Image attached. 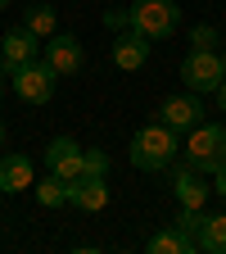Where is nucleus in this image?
<instances>
[{
    "mask_svg": "<svg viewBox=\"0 0 226 254\" xmlns=\"http://www.w3.org/2000/svg\"><path fill=\"white\" fill-rule=\"evenodd\" d=\"M177 154H181V132H172L168 123H145L132 136V168H140V173L168 168Z\"/></svg>",
    "mask_w": 226,
    "mask_h": 254,
    "instance_id": "nucleus-1",
    "label": "nucleus"
},
{
    "mask_svg": "<svg viewBox=\"0 0 226 254\" xmlns=\"http://www.w3.org/2000/svg\"><path fill=\"white\" fill-rule=\"evenodd\" d=\"M127 23H132V32H140L145 41H163L181 23V5L177 0H136V5H127Z\"/></svg>",
    "mask_w": 226,
    "mask_h": 254,
    "instance_id": "nucleus-2",
    "label": "nucleus"
},
{
    "mask_svg": "<svg viewBox=\"0 0 226 254\" xmlns=\"http://www.w3.org/2000/svg\"><path fill=\"white\" fill-rule=\"evenodd\" d=\"M185 164L199 168V173H217L222 159H226V127L222 123H195L190 127V141L181 145Z\"/></svg>",
    "mask_w": 226,
    "mask_h": 254,
    "instance_id": "nucleus-3",
    "label": "nucleus"
},
{
    "mask_svg": "<svg viewBox=\"0 0 226 254\" xmlns=\"http://www.w3.org/2000/svg\"><path fill=\"white\" fill-rule=\"evenodd\" d=\"M54 82H59V73L45 59H27V64H18V68H9V86L23 95L27 105H45L54 95Z\"/></svg>",
    "mask_w": 226,
    "mask_h": 254,
    "instance_id": "nucleus-4",
    "label": "nucleus"
},
{
    "mask_svg": "<svg viewBox=\"0 0 226 254\" xmlns=\"http://www.w3.org/2000/svg\"><path fill=\"white\" fill-rule=\"evenodd\" d=\"M226 73H222V55L217 50H190L185 55V64H181V82H185V91H217V82H222Z\"/></svg>",
    "mask_w": 226,
    "mask_h": 254,
    "instance_id": "nucleus-5",
    "label": "nucleus"
},
{
    "mask_svg": "<svg viewBox=\"0 0 226 254\" xmlns=\"http://www.w3.org/2000/svg\"><path fill=\"white\" fill-rule=\"evenodd\" d=\"M41 46H45L41 59L50 64L59 77H73V73L82 68V59H86V50H82V41L73 37V32H54V37H45Z\"/></svg>",
    "mask_w": 226,
    "mask_h": 254,
    "instance_id": "nucleus-6",
    "label": "nucleus"
},
{
    "mask_svg": "<svg viewBox=\"0 0 226 254\" xmlns=\"http://www.w3.org/2000/svg\"><path fill=\"white\" fill-rule=\"evenodd\" d=\"M158 123H168L172 132H190L195 123H204V100H199V91L168 95V100L158 105Z\"/></svg>",
    "mask_w": 226,
    "mask_h": 254,
    "instance_id": "nucleus-7",
    "label": "nucleus"
},
{
    "mask_svg": "<svg viewBox=\"0 0 226 254\" xmlns=\"http://www.w3.org/2000/svg\"><path fill=\"white\" fill-rule=\"evenodd\" d=\"M68 204L73 209H86V213H100L109 204V177H95V173H82L68 182Z\"/></svg>",
    "mask_w": 226,
    "mask_h": 254,
    "instance_id": "nucleus-8",
    "label": "nucleus"
},
{
    "mask_svg": "<svg viewBox=\"0 0 226 254\" xmlns=\"http://www.w3.org/2000/svg\"><path fill=\"white\" fill-rule=\"evenodd\" d=\"M45 173L73 182V177L82 173V145H77L73 136H54V141L45 145Z\"/></svg>",
    "mask_w": 226,
    "mask_h": 254,
    "instance_id": "nucleus-9",
    "label": "nucleus"
},
{
    "mask_svg": "<svg viewBox=\"0 0 226 254\" xmlns=\"http://www.w3.org/2000/svg\"><path fill=\"white\" fill-rule=\"evenodd\" d=\"M172 190H177V204H181V209H204L208 195H213V186H204V173H199V168H190V164L177 168Z\"/></svg>",
    "mask_w": 226,
    "mask_h": 254,
    "instance_id": "nucleus-10",
    "label": "nucleus"
},
{
    "mask_svg": "<svg viewBox=\"0 0 226 254\" xmlns=\"http://www.w3.org/2000/svg\"><path fill=\"white\" fill-rule=\"evenodd\" d=\"M37 46H41L37 32H27V27H9L5 37H0V59H5V68H18V64L37 59Z\"/></svg>",
    "mask_w": 226,
    "mask_h": 254,
    "instance_id": "nucleus-11",
    "label": "nucleus"
},
{
    "mask_svg": "<svg viewBox=\"0 0 226 254\" xmlns=\"http://www.w3.org/2000/svg\"><path fill=\"white\" fill-rule=\"evenodd\" d=\"M145 59H149V41L140 37V32H118V41H113V64L122 73H136V68H145Z\"/></svg>",
    "mask_w": 226,
    "mask_h": 254,
    "instance_id": "nucleus-12",
    "label": "nucleus"
},
{
    "mask_svg": "<svg viewBox=\"0 0 226 254\" xmlns=\"http://www.w3.org/2000/svg\"><path fill=\"white\" fill-rule=\"evenodd\" d=\"M32 182H37V173H32L27 154H0V190H5V195H18Z\"/></svg>",
    "mask_w": 226,
    "mask_h": 254,
    "instance_id": "nucleus-13",
    "label": "nucleus"
},
{
    "mask_svg": "<svg viewBox=\"0 0 226 254\" xmlns=\"http://www.w3.org/2000/svg\"><path fill=\"white\" fill-rule=\"evenodd\" d=\"M145 250H149V254H195L199 245H195V236L181 232V227H163V232H154V236L145 241Z\"/></svg>",
    "mask_w": 226,
    "mask_h": 254,
    "instance_id": "nucleus-14",
    "label": "nucleus"
},
{
    "mask_svg": "<svg viewBox=\"0 0 226 254\" xmlns=\"http://www.w3.org/2000/svg\"><path fill=\"white\" fill-rule=\"evenodd\" d=\"M195 245L204 254H226V213H204L199 232H195Z\"/></svg>",
    "mask_w": 226,
    "mask_h": 254,
    "instance_id": "nucleus-15",
    "label": "nucleus"
},
{
    "mask_svg": "<svg viewBox=\"0 0 226 254\" xmlns=\"http://www.w3.org/2000/svg\"><path fill=\"white\" fill-rule=\"evenodd\" d=\"M23 27L37 32L41 41L54 37V32H59V14H54V5H27V9H23Z\"/></svg>",
    "mask_w": 226,
    "mask_h": 254,
    "instance_id": "nucleus-16",
    "label": "nucleus"
},
{
    "mask_svg": "<svg viewBox=\"0 0 226 254\" xmlns=\"http://www.w3.org/2000/svg\"><path fill=\"white\" fill-rule=\"evenodd\" d=\"M32 186H37V204H45V209H63V204H68V182H63V177L45 173L41 182H32Z\"/></svg>",
    "mask_w": 226,
    "mask_h": 254,
    "instance_id": "nucleus-17",
    "label": "nucleus"
},
{
    "mask_svg": "<svg viewBox=\"0 0 226 254\" xmlns=\"http://www.w3.org/2000/svg\"><path fill=\"white\" fill-rule=\"evenodd\" d=\"M82 173L109 177V150H82ZM82 173H77V177H82Z\"/></svg>",
    "mask_w": 226,
    "mask_h": 254,
    "instance_id": "nucleus-18",
    "label": "nucleus"
},
{
    "mask_svg": "<svg viewBox=\"0 0 226 254\" xmlns=\"http://www.w3.org/2000/svg\"><path fill=\"white\" fill-rule=\"evenodd\" d=\"M190 50H217V27H208V23L190 27Z\"/></svg>",
    "mask_w": 226,
    "mask_h": 254,
    "instance_id": "nucleus-19",
    "label": "nucleus"
},
{
    "mask_svg": "<svg viewBox=\"0 0 226 254\" xmlns=\"http://www.w3.org/2000/svg\"><path fill=\"white\" fill-rule=\"evenodd\" d=\"M199 222H204V209H181L172 227H181V232H190V236H195V232H199Z\"/></svg>",
    "mask_w": 226,
    "mask_h": 254,
    "instance_id": "nucleus-20",
    "label": "nucleus"
},
{
    "mask_svg": "<svg viewBox=\"0 0 226 254\" xmlns=\"http://www.w3.org/2000/svg\"><path fill=\"white\" fill-rule=\"evenodd\" d=\"M104 27L109 32H127L132 23H127V9H104Z\"/></svg>",
    "mask_w": 226,
    "mask_h": 254,
    "instance_id": "nucleus-21",
    "label": "nucleus"
},
{
    "mask_svg": "<svg viewBox=\"0 0 226 254\" xmlns=\"http://www.w3.org/2000/svg\"><path fill=\"white\" fill-rule=\"evenodd\" d=\"M213 177H217V182H213V190H217V195H222V200H226V159H222V168H217V173H213Z\"/></svg>",
    "mask_w": 226,
    "mask_h": 254,
    "instance_id": "nucleus-22",
    "label": "nucleus"
},
{
    "mask_svg": "<svg viewBox=\"0 0 226 254\" xmlns=\"http://www.w3.org/2000/svg\"><path fill=\"white\" fill-rule=\"evenodd\" d=\"M217 109H222V114H226V77H222V82H217Z\"/></svg>",
    "mask_w": 226,
    "mask_h": 254,
    "instance_id": "nucleus-23",
    "label": "nucleus"
},
{
    "mask_svg": "<svg viewBox=\"0 0 226 254\" xmlns=\"http://www.w3.org/2000/svg\"><path fill=\"white\" fill-rule=\"evenodd\" d=\"M5 77H9V68H5V59H0V95H5Z\"/></svg>",
    "mask_w": 226,
    "mask_h": 254,
    "instance_id": "nucleus-24",
    "label": "nucleus"
},
{
    "mask_svg": "<svg viewBox=\"0 0 226 254\" xmlns=\"http://www.w3.org/2000/svg\"><path fill=\"white\" fill-rule=\"evenodd\" d=\"M0 150H5V118H0Z\"/></svg>",
    "mask_w": 226,
    "mask_h": 254,
    "instance_id": "nucleus-25",
    "label": "nucleus"
},
{
    "mask_svg": "<svg viewBox=\"0 0 226 254\" xmlns=\"http://www.w3.org/2000/svg\"><path fill=\"white\" fill-rule=\"evenodd\" d=\"M222 73H226V50H222Z\"/></svg>",
    "mask_w": 226,
    "mask_h": 254,
    "instance_id": "nucleus-26",
    "label": "nucleus"
},
{
    "mask_svg": "<svg viewBox=\"0 0 226 254\" xmlns=\"http://www.w3.org/2000/svg\"><path fill=\"white\" fill-rule=\"evenodd\" d=\"M0 9H9V0H0Z\"/></svg>",
    "mask_w": 226,
    "mask_h": 254,
    "instance_id": "nucleus-27",
    "label": "nucleus"
}]
</instances>
